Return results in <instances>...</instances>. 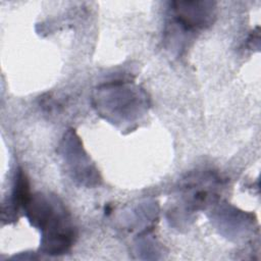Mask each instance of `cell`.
<instances>
[{
  "label": "cell",
  "mask_w": 261,
  "mask_h": 261,
  "mask_svg": "<svg viewBox=\"0 0 261 261\" xmlns=\"http://www.w3.org/2000/svg\"><path fill=\"white\" fill-rule=\"evenodd\" d=\"M208 2H176L173 3L174 16L186 31L203 27L210 17V8L206 7Z\"/></svg>",
  "instance_id": "obj_1"
}]
</instances>
